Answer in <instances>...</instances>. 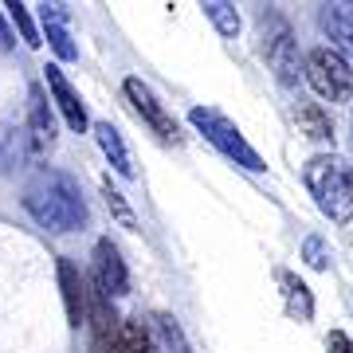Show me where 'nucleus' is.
Instances as JSON below:
<instances>
[{
	"instance_id": "7",
	"label": "nucleus",
	"mask_w": 353,
	"mask_h": 353,
	"mask_svg": "<svg viewBox=\"0 0 353 353\" xmlns=\"http://www.w3.org/2000/svg\"><path fill=\"white\" fill-rule=\"evenodd\" d=\"M90 283H94L106 299H122L130 290V275H126V263H122V252H118L110 240L94 243V275H90Z\"/></svg>"
},
{
	"instance_id": "13",
	"label": "nucleus",
	"mask_w": 353,
	"mask_h": 353,
	"mask_svg": "<svg viewBox=\"0 0 353 353\" xmlns=\"http://www.w3.org/2000/svg\"><path fill=\"white\" fill-rule=\"evenodd\" d=\"M318 20H322L326 36L334 39L338 48L353 51V4H326Z\"/></svg>"
},
{
	"instance_id": "14",
	"label": "nucleus",
	"mask_w": 353,
	"mask_h": 353,
	"mask_svg": "<svg viewBox=\"0 0 353 353\" xmlns=\"http://www.w3.org/2000/svg\"><path fill=\"white\" fill-rule=\"evenodd\" d=\"M94 134H99V145H102V153H106V161H110L122 176H134L130 150H126V141H122V134H118L110 122H94Z\"/></svg>"
},
{
	"instance_id": "16",
	"label": "nucleus",
	"mask_w": 353,
	"mask_h": 353,
	"mask_svg": "<svg viewBox=\"0 0 353 353\" xmlns=\"http://www.w3.org/2000/svg\"><path fill=\"white\" fill-rule=\"evenodd\" d=\"M294 118H299V126L306 130V138H314V141H334V126H330V118L322 114V106H318V102L299 99V106H294Z\"/></svg>"
},
{
	"instance_id": "4",
	"label": "nucleus",
	"mask_w": 353,
	"mask_h": 353,
	"mask_svg": "<svg viewBox=\"0 0 353 353\" xmlns=\"http://www.w3.org/2000/svg\"><path fill=\"white\" fill-rule=\"evenodd\" d=\"M303 75L318 99H326V102H350L353 99V67L338 48H314L306 55Z\"/></svg>"
},
{
	"instance_id": "22",
	"label": "nucleus",
	"mask_w": 353,
	"mask_h": 353,
	"mask_svg": "<svg viewBox=\"0 0 353 353\" xmlns=\"http://www.w3.org/2000/svg\"><path fill=\"white\" fill-rule=\"evenodd\" d=\"M326 353H353V338H350V334H341V330H330Z\"/></svg>"
},
{
	"instance_id": "12",
	"label": "nucleus",
	"mask_w": 353,
	"mask_h": 353,
	"mask_svg": "<svg viewBox=\"0 0 353 353\" xmlns=\"http://www.w3.org/2000/svg\"><path fill=\"white\" fill-rule=\"evenodd\" d=\"M279 287H283L290 318H299V322H310V318H314V299H310V290H306L303 279L290 275V271H279Z\"/></svg>"
},
{
	"instance_id": "15",
	"label": "nucleus",
	"mask_w": 353,
	"mask_h": 353,
	"mask_svg": "<svg viewBox=\"0 0 353 353\" xmlns=\"http://www.w3.org/2000/svg\"><path fill=\"white\" fill-rule=\"evenodd\" d=\"M32 141H36V150H48L55 141V118H51L48 99L39 87H32Z\"/></svg>"
},
{
	"instance_id": "8",
	"label": "nucleus",
	"mask_w": 353,
	"mask_h": 353,
	"mask_svg": "<svg viewBox=\"0 0 353 353\" xmlns=\"http://www.w3.org/2000/svg\"><path fill=\"white\" fill-rule=\"evenodd\" d=\"M43 79H48V90H51V99H55V106H59V114H63V122L75 130V134H83V130H87V110H83V99L75 94V87L67 83L63 67L48 63L43 67Z\"/></svg>"
},
{
	"instance_id": "19",
	"label": "nucleus",
	"mask_w": 353,
	"mask_h": 353,
	"mask_svg": "<svg viewBox=\"0 0 353 353\" xmlns=\"http://www.w3.org/2000/svg\"><path fill=\"white\" fill-rule=\"evenodd\" d=\"M157 322H161V334H165V341H169V350H173V353H192L189 341H185V334H181V326H176V318L161 314Z\"/></svg>"
},
{
	"instance_id": "9",
	"label": "nucleus",
	"mask_w": 353,
	"mask_h": 353,
	"mask_svg": "<svg viewBox=\"0 0 353 353\" xmlns=\"http://www.w3.org/2000/svg\"><path fill=\"white\" fill-rule=\"evenodd\" d=\"M59 287H63V306H67V322L83 326L87 322V283L79 275V267L71 259H59Z\"/></svg>"
},
{
	"instance_id": "21",
	"label": "nucleus",
	"mask_w": 353,
	"mask_h": 353,
	"mask_svg": "<svg viewBox=\"0 0 353 353\" xmlns=\"http://www.w3.org/2000/svg\"><path fill=\"white\" fill-rule=\"evenodd\" d=\"M303 255H306V263L314 267V271H326V248H322V240H318V236H306Z\"/></svg>"
},
{
	"instance_id": "10",
	"label": "nucleus",
	"mask_w": 353,
	"mask_h": 353,
	"mask_svg": "<svg viewBox=\"0 0 353 353\" xmlns=\"http://www.w3.org/2000/svg\"><path fill=\"white\" fill-rule=\"evenodd\" d=\"M150 350H153V338L138 318H122V326L106 341H99V353H150Z\"/></svg>"
},
{
	"instance_id": "17",
	"label": "nucleus",
	"mask_w": 353,
	"mask_h": 353,
	"mask_svg": "<svg viewBox=\"0 0 353 353\" xmlns=\"http://www.w3.org/2000/svg\"><path fill=\"white\" fill-rule=\"evenodd\" d=\"M204 16H208L212 28L220 32V36H228V39L240 32V12H236L232 4H224V0H208V4H204Z\"/></svg>"
},
{
	"instance_id": "6",
	"label": "nucleus",
	"mask_w": 353,
	"mask_h": 353,
	"mask_svg": "<svg viewBox=\"0 0 353 353\" xmlns=\"http://www.w3.org/2000/svg\"><path fill=\"white\" fill-rule=\"evenodd\" d=\"M122 90H126V99H130V106H134V114H138L141 122L157 134V138H165V141H176V122H173V114L161 106V99L153 94L141 79H126L122 83Z\"/></svg>"
},
{
	"instance_id": "18",
	"label": "nucleus",
	"mask_w": 353,
	"mask_h": 353,
	"mask_svg": "<svg viewBox=\"0 0 353 353\" xmlns=\"http://www.w3.org/2000/svg\"><path fill=\"white\" fill-rule=\"evenodd\" d=\"M4 8H8V16H12V24L20 28V36H24V43H28V48H39L43 39H39L36 24H32V16H28V4H20V0H12V4H4Z\"/></svg>"
},
{
	"instance_id": "5",
	"label": "nucleus",
	"mask_w": 353,
	"mask_h": 353,
	"mask_svg": "<svg viewBox=\"0 0 353 353\" xmlns=\"http://www.w3.org/2000/svg\"><path fill=\"white\" fill-rule=\"evenodd\" d=\"M263 55H267V67L275 71V79L283 87H294V83H299L306 59H299V43H294L290 28L283 24L279 16L263 20Z\"/></svg>"
},
{
	"instance_id": "2",
	"label": "nucleus",
	"mask_w": 353,
	"mask_h": 353,
	"mask_svg": "<svg viewBox=\"0 0 353 353\" xmlns=\"http://www.w3.org/2000/svg\"><path fill=\"white\" fill-rule=\"evenodd\" d=\"M303 181L334 224H353V165L345 157L314 153L303 169Z\"/></svg>"
},
{
	"instance_id": "11",
	"label": "nucleus",
	"mask_w": 353,
	"mask_h": 353,
	"mask_svg": "<svg viewBox=\"0 0 353 353\" xmlns=\"http://www.w3.org/2000/svg\"><path fill=\"white\" fill-rule=\"evenodd\" d=\"M39 20H43V32H48V43L55 48V55L59 59H75L79 48L71 43V28H67L63 4H39Z\"/></svg>"
},
{
	"instance_id": "3",
	"label": "nucleus",
	"mask_w": 353,
	"mask_h": 353,
	"mask_svg": "<svg viewBox=\"0 0 353 353\" xmlns=\"http://www.w3.org/2000/svg\"><path fill=\"white\" fill-rule=\"evenodd\" d=\"M189 122L204 134V141H212L216 150L224 153L228 161H236L240 169H248V173H263L267 169L263 157H259V153L248 145V138L240 134V126H236L232 118H224L220 110H212V106H192Z\"/></svg>"
},
{
	"instance_id": "1",
	"label": "nucleus",
	"mask_w": 353,
	"mask_h": 353,
	"mask_svg": "<svg viewBox=\"0 0 353 353\" xmlns=\"http://www.w3.org/2000/svg\"><path fill=\"white\" fill-rule=\"evenodd\" d=\"M24 208L51 232H75L87 224V204L71 176L55 169H39L24 189Z\"/></svg>"
},
{
	"instance_id": "20",
	"label": "nucleus",
	"mask_w": 353,
	"mask_h": 353,
	"mask_svg": "<svg viewBox=\"0 0 353 353\" xmlns=\"http://www.w3.org/2000/svg\"><path fill=\"white\" fill-rule=\"evenodd\" d=\"M102 192H106V204H110L114 212H118V220H122V224H126V228H134V212H130V204L122 201V192L114 189L110 181H106V185H102Z\"/></svg>"
}]
</instances>
